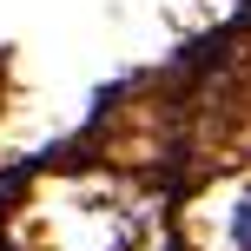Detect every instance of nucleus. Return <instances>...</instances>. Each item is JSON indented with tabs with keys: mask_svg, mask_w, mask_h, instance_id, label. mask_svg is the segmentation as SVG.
Wrapping results in <instances>:
<instances>
[{
	"mask_svg": "<svg viewBox=\"0 0 251 251\" xmlns=\"http://www.w3.org/2000/svg\"><path fill=\"white\" fill-rule=\"evenodd\" d=\"M231 231H238V251H251V199L238 205V225H231Z\"/></svg>",
	"mask_w": 251,
	"mask_h": 251,
	"instance_id": "obj_1",
	"label": "nucleus"
}]
</instances>
